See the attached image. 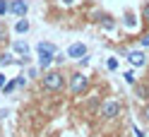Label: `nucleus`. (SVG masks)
<instances>
[{"label":"nucleus","instance_id":"f257e3e1","mask_svg":"<svg viewBox=\"0 0 149 137\" xmlns=\"http://www.w3.org/2000/svg\"><path fill=\"white\" fill-rule=\"evenodd\" d=\"M68 89H70V94H74V96L84 94V91L89 89V77L84 75V72H72L70 82H68Z\"/></svg>","mask_w":149,"mask_h":137},{"label":"nucleus","instance_id":"f03ea898","mask_svg":"<svg viewBox=\"0 0 149 137\" xmlns=\"http://www.w3.org/2000/svg\"><path fill=\"white\" fill-rule=\"evenodd\" d=\"M41 84L48 91H58L65 84V77H63V72H58V70H46L43 77H41Z\"/></svg>","mask_w":149,"mask_h":137},{"label":"nucleus","instance_id":"7ed1b4c3","mask_svg":"<svg viewBox=\"0 0 149 137\" xmlns=\"http://www.w3.org/2000/svg\"><path fill=\"white\" fill-rule=\"evenodd\" d=\"M99 113H101V118H106V120H113V118L120 115V101H116V99H106V101H101Z\"/></svg>","mask_w":149,"mask_h":137},{"label":"nucleus","instance_id":"20e7f679","mask_svg":"<svg viewBox=\"0 0 149 137\" xmlns=\"http://www.w3.org/2000/svg\"><path fill=\"white\" fill-rule=\"evenodd\" d=\"M26 12H29V3H26V0H10V10H7V15L24 17Z\"/></svg>","mask_w":149,"mask_h":137},{"label":"nucleus","instance_id":"39448f33","mask_svg":"<svg viewBox=\"0 0 149 137\" xmlns=\"http://www.w3.org/2000/svg\"><path fill=\"white\" fill-rule=\"evenodd\" d=\"M65 56H68V58H84L87 56V46L84 43H72V46H68Z\"/></svg>","mask_w":149,"mask_h":137},{"label":"nucleus","instance_id":"423d86ee","mask_svg":"<svg viewBox=\"0 0 149 137\" xmlns=\"http://www.w3.org/2000/svg\"><path fill=\"white\" fill-rule=\"evenodd\" d=\"M127 60H130V65H132V67H144L147 56H144L142 51H130L127 53Z\"/></svg>","mask_w":149,"mask_h":137},{"label":"nucleus","instance_id":"0eeeda50","mask_svg":"<svg viewBox=\"0 0 149 137\" xmlns=\"http://www.w3.org/2000/svg\"><path fill=\"white\" fill-rule=\"evenodd\" d=\"M55 63V53H39V67L41 70H48Z\"/></svg>","mask_w":149,"mask_h":137},{"label":"nucleus","instance_id":"6e6552de","mask_svg":"<svg viewBox=\"0 0 149 137\" xmlns=\"http://www.w3.org/2000/svg\"><path fill=\"white\" fill-rule=\"evenodd\" d=\"M29 26H31V24H29V19L19 17V22L15 24V31H17V34H26V31H29Z\"/></svg>","mask_w":149,"mask_h":137},{"label":"nucleus","instance_id":"1a4fd4ad","mask_svg":"<svg viewBox=\"0 0 149 137\" xmlns=\"http://www.w3.org/2000/svg\"><path fill=\"white\" fill-rule=\"evenodd\" d=\"M135 94H137V99H149V87L147 84H135Z\"/></svg>","mask_w":149,"mask_h":137},{"label":"nucleus","instance_id":"9d476101","mask_svg":"<svg viewBox=\"0 0 149 137\" xmlns=\"http://www.w3.org/2000/svg\"><path fill=\"white\" fill-rule=\"evenodd\" d=\"M12 51L15 53H22V56H29V46H26L24 41H15L12 43Z\"/></svg>","mask_w":149,"mask_h":137},{"label":"nucleus","instance_id":"9b49d317","mask_svg":"<svg viewBox=\"0 0 149 137\" xmlns=\"http://www.w3.org/2000/svg\"><path fill=\"white\" fill-rule=\"evenodd\" d=\"M36 51H39V53H55V46L48 43V41H41L39 46H36Z\"/></svg>","mask_w":149,"mask_h":137},{"label":"nucleus","instance_id":"f8f14e48","mask_svg":"<svg viewBox=\"0 0 149 137\" xmlns=\"http://www.w3.org/2000/svg\"><path fill=\"white\" fill-rule=\"evenodd\" d=\"M101 29H106V31H113V29H116V22H113V19H108V17H106V19L101 22Z\"/></svg>","mask_w":149,"mask_h":137},{"label":"nucleus","instance_id":"ddd939ff","mask_svg":"<svg viewBox=\"0 0 149 137\" xmlns=\"http://www.w3.org/2000/svg\"><path fill=\"white\" fill-rule=\"evenodd\" d=\"M125 26H127V29H135V26H137V19H135V17L130 15V12L125 15Z\"/></svg>","mask_w":149,"mask_h":137},{"label":"nucleus","instance_id":"4468645a","mask_svg":"<svg viewBox=\"0 0 149 137\" xmlns=\"http://www.w3.org/2000/svg\"><path fill=\"white\" fill-rule=\"evenodd\" d=\"M7 63H15L12 53H3V56H0V65H7Z\"/></svg>","mask_w":149,"mask_h":137},{"label":"nucleus","instance_id":"2eb2a0df","mask_svg":"<svg viewBox=\"0 0 149 137\" xmlns=\"http://www.w3.org/2000/svg\"><path fill=\"white\" fill-rule=\"evenodd\" d=\"M15 89H17V79H15V82H7V84L3 87V94H12Z\"/></svg>","mask_w":149,"mask_h":137},{"label":"nucleus","instance_id":"dca6fc26","mask_svg":"<svg viewBox=\"0 0 149 137\" xmlns=\"http://www.w3.org/2000/svg\"><path fill=\"white\" fill-rule=\"evenodd\" d=\"M10 10V0H0V15H7Z\"/></svg>","mask_w":149,"mask_h":137},{"label":"nucleus","instance_id":"f3484780","mask_svg":"<svg viewBox=\"0 0 149 137\" xmlns=\"http://www.w3.org/2000/svg\"><path fill=\"white\" fill-rule=\"evenodd\" d=\"M125 82L135 87V72H132V70H130V72H125Z\"/></svg>","mask_w":149,"mask_h":137},{"label":"nucleus","instance_id":"a211bd4d","mask_svg":"<svg viewBox=\"0 0 149 137\" xmlns=\"http://www.w3.org/2000/svg\"><path fill=\"white\" fill-rule=\"evenodd\" d=\"M139 46H142V48H147V46H149V31L142 34V39H139Z\"/></svg>","mask_w":149,"mask_h":137},{"label":"nucleus","instance_id":"6ab92c4d","mask_svg":"<svg viewBox=\"0 0 149 137\" xmlns=\"http://www.w3.org/2000/svg\"><path fill=\"white\" fill-rule=\"evenodd\" d=\"M106 65H108V70H118V60H116V58H108Z\"/></svg>","mask_w":149,"mask_h":137},{"label":"nucleus","instance_id":"aec40b11","mask_svg":"<svg viewBox=\"0 0 149 137\" xmlns=\"http://www.w3.org/2000/svg\"><path fill=\"white\" fill-rule=\"evenodd\" d=\"M36 75H39V67H29V72H26V77H29V79H34Z\"/></svg>","mask_w":149,"mask_h":137},{"label":"nucleus","instance_id":"412c9836","mask_svg":"<svg viewBox=\"0 0 149 137\" xmlns=\"http://www.w3.org/2000/svg\"><path fill=\"white\" fill-rule=\"evenodd\" d=\"M142 17H144V22H149V3L142 7Z\"/></svg>","mask_w":149,"mask_h":137},{"label":"nucleus","instance_id":"4be33fe9","mask_svg":"<svg viewBox=\"0 0 149 137\" xmlns=\"http://www.w3.org/2000/svg\"><path fill=\"white\" fill-rule=\"evenodd\" d=\"M142 115H144V120H149V104H144V108H142Z\"/></svg>","mask_w":149,"mask_h":137},{"label":"nucleus","instance_id":"5701e85b","mask_svg":"<svg viewBox=\"0 0 149 137\" xmlns=\"http://www.w3.org/2000/svg\"><path fill=\"white\" fill-rule=\"evenodd\" d=\"M5 84H7V77H5V75H3V72H0V89H3V87H5Z\"/></svg>","mask_w":149,"mask_h":137},{"label":"nucleus","instance_id":"b1692460","mask_svg":"<svg viewBox=\"0 0 149 137\" xmlns=\"http://www.w3.org/2000/svg\"><path fill=\"white\" fill-rule=\"evenodd\" d=\"M63 3H65V5H74V0H63Z\"/></svg>","mask_w":149,"mask_h":137}]
</instances>
